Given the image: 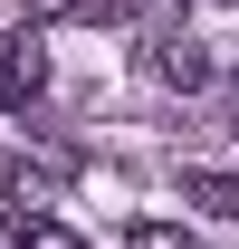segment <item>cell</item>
Returning a JSON list of instances; mask_svg holds the SVG:
<instances>
[{
	"label": "cell",
	"mask_w": 239,
	"mask_h": 249,
	"mask_svg": "<svg viewBox=\"0 0 239 249\" xmlns=\"http://www.w3.org/2000/svg\"><path fill=\"white\" fill-rule=\"evenodd\" d=\"M124 249H201V230H182V220H134Z\"/></svg>",
	"instance_id": "cell-5"
},
{
	"label": "cell",
	"mask_w": 239,
	"mask_h": 249,
	"mask_svg": "<svg viewBox=\"0 0 239 249\" xmlns=\"http://www.w3.org/2000/svg\"><path fill=\"white\" fill-rule=\"evenodd\" d=\"M153 77H163V87H210V58L191 38H153Z\"/></svg>",
	"instance_id": "cell-4"
},
{
	"label": "cell",
	"mask_w": 239,
	"mask_h": 249,
	"mask_svg": "<svg viewBox=\"0 0 239 249\" xmlns=\"http://www.w3.org/2000/svg\"><path fill=\"white\" fill-rule=\"evenodd\" d=\"M48 19H105V0H38Z\"/></svg>",
	"instance_id": "cell-7"
},
{
	"label": "cell",
	"mask_w": 239,
	"mask_h": 249,
	"mask_svg": "<svg viewBox=\"0 0 239 249\" xmlns=\"http://www.w3.org/2000/svg\"><path fill=\"white\" fill-rule=\"evenodd\" d=\"M182 201H201L210 220H239V173L230 163H182Z\"/></svg>",
	"instance_id": "cell-3"
},
{
	"label": "cell",
	"mask_w": 239,
	"mask_h": 249,
	"mask_svg": "<svg viewBox=\"0 0 239 249\" xmlns=\"http://www.w3.org/2000/svg\"><path fill=\"white\" fill-rule=\"evenodd\" d=\"M0 201H10V220H29L58 201V163L48 154H19V144H0Z\"/></svg>",
	"instance_id": "cell-1"
},
{
	"label": "cell",
	"mask_w": 239,
	"mask_h": 249,
	"mask_svg": "<svg viewBox=\"0 0 239 249\" xmlns=\"http://www.w3.org/2000/svg\"><path fill=\"white\" fill-rule=\"evenodd\" d=\"M19 249H86V240H77L67 220H48V211H29V220H19Z\"/></svg>",
	"instance_id": "cell-6"
},
{
	"label": "cell",
	"mask_w": 239,
	"mask_h": 249,
	"mask_svg": "<svg viewBox=\"0 0 239 249\" xmlns=\"http://www.w3.org/2000/svg\"><path fill=\"white\" fill-rule=\"evenodd\" d=\"M38 87H48V48H38V29H10L0 38V106H29Z\"/></svg>",
	"instance_id": "cell-2"
}]
</instances>
